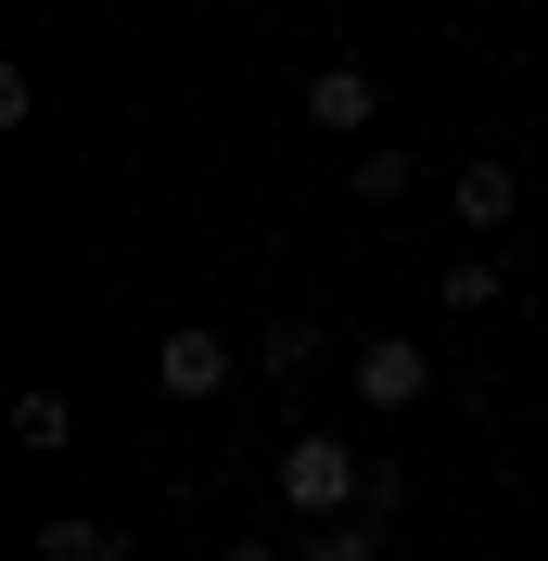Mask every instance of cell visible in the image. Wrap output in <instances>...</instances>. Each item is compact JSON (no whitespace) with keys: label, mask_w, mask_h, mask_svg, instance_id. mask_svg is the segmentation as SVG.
Returning a JSON list of instances; mask_svg holds the SVG:
<instances>
[{"label":"cell","mask_w":548,"mask_h":561,"mask_svg":"<svg viewBox=\"0 0 548 561\" xmlns=\"http://www.w3.org/2000/svg\"><path fill=\"white\" fill-rule=\"evenodd\" d=\"M357 497H383V485L357 472V447H344V434H294V447H281V511H307V524H344Z\"/></svg>","instance_id":"cell-1"},{"label":"cell","mask_w":548,"mask_h":561,"mask_svg":"<svg viewBox=\"0 0 548 561\" xmlns=\"http://www.w3.org/2000/svg\"><path fill=\"white\" fill-rule=\"evenodd\" d=\"M153 383H167L179 409H192V396H230V345H217L205 319H179L167 345H153Z\"/></svg>","instance_id":"cell-2"},{"label":"cell","mask_w":548,"mask_h":561,"mask_svg":"<svg viewBox=\"0 0 548 561\" xmlns=\"http://www.w3.org/2000/svg\"><path fill=\"white\" fill-rule=\"evenodd\" d=\"M357 396H370V409H421V396H434V357H421L409 332H383V345H357Z\"/></svg>","instance_id":"cell-3"},{"label":"cell","mask_w":548,"mask_h":561,"mask_svg":"<svg viewBox=\"0 0 548 561\" xmlns=\"http://www.w3.org/2000/svg\"><path fill=\"white\" fill-rule=\"evenodd\" d=\"M446 205L472 217V230H511V205H523V179H511V167H498V153H472V167L446 179Z\"/></svg>","instance_id":"cell-4"},{"label":"cell","mask_w":548,"mask_h":561,"mask_svg":"<svg viewBox=\"0 0 548 561\" xmlns=\"http://www.w3.org/2000/svg\"><path fill=\"white\" fill-rule=\"evenodd\" d=\"M370 103H383L370 65H319V77H307V115H319V128H370Z\"/></svg>","instance_id":"cell-5"},{"label":"cell","mask_w":548,"mask_h":561,"mask_svg":"<svg viewBox=\"0 0 548 561\" xmlns=\"http://www.w3.org/2000/svg\"><path fill=\"white\" fill-rule=\"evenodd\" d=\"M409 153H396V140H383V153H357V167H344V192H357V205H409Z\"/></svg>","instance_id":"cell-6"},{"label":"cell","mask_w":548,"mask_h":561,"mask_svg":"<svg viewBox=\"0 0 548 561\" xmlns=\"http://www.w3.org/2000/svg\"><path fill=\"white\" fill-rule=\"evenodd\" d=\"M434 294H446L459 319H484L498 294H511V280H498V255H459V268H434Z\"/></svg>","instance_id":"cell-7"},{"label":"cell","mask_w":548,"mask_h":561,"mask_svg":"<svg viewBox=\"0 0 548 561\" xmlns=\"http://www.w3.org/2000/svg\"><path fill=\"white\" fill-rule=\"evenodd\" d=\"M38 561H115V524H90V511L77 524H38Z\"/></svg>","instance_id":"cell-8"},{"label":"cell","mask_w":548,"mask_h":561,"mask_svg":"<svg viewBox=\"0 0 548 561\" xmlns=\"http://www.w3.org/2000/svg\"><path fill=\"white\" fill-rule=\"evenodd\" d=\"M13 434H26V447H65L77 409H65V396H13Z\"/></svg>","instance_id":"cell-9"},{"label":"cell","mask_w":548,"mask_h":561,"mask_svg":"<svg viewBox=\"0 0 548 561\" xmlns=\"http://www.w3.org/2000/svg\"><path fill=\"white\" fill-rule=\"evenodd\" d=\"M307 561H383V536H370V524H319Z\"/></svg>","instance_id":"cell-10"},{"label":"cell","mask_w":548,"mask_h":561,"mask_svg":"<svg viewBox=\"0 0 548 561\" xmlns=\"http://www.w3.org/2000/svg\"><path fill=\"white\" fill-rule=\"evenodd\" d=\"M217 561H281V549H255V536H242V549H217Z\"/></svg>","instance_id":"cell-11"}]
</instances>
